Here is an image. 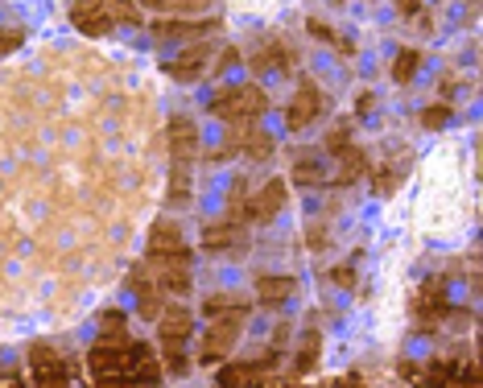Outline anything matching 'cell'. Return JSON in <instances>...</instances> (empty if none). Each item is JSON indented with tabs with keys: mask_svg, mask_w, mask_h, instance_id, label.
I'll return each mask as SVG.
<instances>
[{
	"mask_svg": "<svg viewBox=\"0 0 483 388\" xmlns=\"http://www.w3.org/2000/svg\"><path fill=\"white\" fill-rule=\"evenodd\" d=\"M331 388H363V380L360 376H343V380H335Z\"/></svg>",
	"mask_w": 483,
	"mask_h": 388,
	"instance_id": "ab89813d",
	"label": "cell"
},
{
	"mask_svg": "<svg viewBox=\"0 0 483 388\" xmlns=\"http://www.w3.org/2000/svg\"><path fill=\"white\" fill-rule=\"evenodd\" d=\"M145 273L161 293H186L191 290V252H149Z\"/></svg>",
	"mask_w": 483,
	"mask_h": 388,
	"instance_id": "277c9868",
	"label": "cell"
},
{
	"mask_svg": "<svg viewBox=\"0 0 483 388\" xmlns=\"http://www.w3.org/2000/svg\"><path fill=\"white\" fill-rule=\"evenodd\" d=\"M293 66V46H285L281 37H269L265 46L253 54V71L269 74V71H290Z\"/></svg>",
	"mask_w": 483,
	"mask_h": 388,
	"instance_id": "9a60e30c",
	"label": "cell"
},
{
	"mask_svg": "<svg viewBox=\"0 0 483 388\" xmlns=\"http://www.w3.org/2000/svg\"><path fill=\"white\" fill-rule=\"evenodd\" d=\"M236 62H240V50H236V46H223V50H219V62H215V71H231Z\"/></svg>",
	"mask_w": 483,
	"mask_h": 388,
	"instance_id": "8d00e7d4",
	"label": "cell"
},
{
	"mask_svg": "<svg viewBox=\"0 0 483 388\" xmlns=\"http://www.w3.org/2000/svg\"><path fill=\"white\" fill-rule=\"evenodd\" d=\"M206 58H211V46H206V42H194V46L182 50L174 62H166V74L178 79V83H191V79H199V74L206 71Z\"/></svg>",
	"mask_w": 483,
	"mask_h": 388,
	"instance_id": "8fae6325",
	"label": "cell"
},
{
	"mask_svg": "<svg viewBox=\"0 0 483 388\" xmlns=\"http://www.w3.org/2000/svg\"><path fill=\"white\" fill-rule=\"evenodd\" d=\"M99 343L104 347H129V318L121 310H104L99 314Z\"/></svg>",
	"mask_w": 483,
	"mask_h": 388,
	"instance_id": "ffe728a7",
	"label": "cell"
},
{
	"mask_svg": "<svg viewBox=\"0 0 483 388\" xmlns=\"http://www.w3.org/2000/svg\"><path fill=\"white\" fill-rule=\"evenodd\" d=\"M323 108H326L323 91H318V87L306 79V83L298 87V96L290 99V112H285V128H290V133H302L306 124H315L318 116H323Z\"/></svg>",
	"mask_w": 483,
	"mask_h": 388,
	"instance_id": "8992f818",
	"label": "cell"
},
{
	"mask_svg": "<svg viewBox=\"0 0 483 388\" xmlns=\"http://www.w3.org/2000/svg\"><path fill=\"white\" fill-rule=\"evenodd\" d=\"M261 364H223V372L215 376V388H244Z\"/></svg>",
	"mask_w": 483,
	"mask_h": 388,
	"instance_id": "d4e9b609",
	"label": "cell"
},
{
	"mask_svg": "<svg viewBox=\"0 0 483 388\" xmlns=\"http://www.w3.org/2000/svg\"><path fill=\"white\" fill-rule=\"evenodd\" d=\"M339 158V178H335V186H351L355 178H363L368 174V153H363L360 145H347L343 153H335Z\"/></svg>",
	"mask_w": 483,
	"mask_h": 388,
	"instance_id": "d6986e66",
	"label": "cell"
},
{
	"mask_svg": "<svg viewBox=\"0 0 483 388\" xmlns=\"http://www.w3.org/2000/svg\"><path fill=\"white\" fill-rule=\"evenodd\" d=\"M331 281H335V285H347V290H355V273H351V268H335V273H331Z\"/></svg>",
	"mask_w": 483,
	"mask_h": 388,
	"instance_id": "f35d334b",
	"label": "cell"
},
{
	"mask_svg": "<svg viewBox=\"0 0 483 388\" xmlns=\"http://www.w3.org/2000/svg\"><path fill=\"white\" fill-rule=\"evenodd\" d=\"M298 293V277H261L256 281V302L261 306H281Z\"/></svg>",
	"mask_w": 483,
	"mask_h": 388,
	"instance_id": "e0dca14e",
	"label": "cell"
},
{
	"mask_svg": "<svg viewBox=\"0 0 483 388\" xmlns=\"http://www.w3.org/2000/svg\"><path fill=\"white\" fill-rule=\"evenodd\" d=\"M158 335H161V347H182L191 339V310L186 306H166L158 314Z\"/></svg>",
	"mask_w": 483,
	"mask_h": 388,
	"instance_id": "7c38bea8",
	"label": "cell"
},
{
	"mask_svg": "<svg viewBox=\"0 0 483 388\" xmlns=\"http://www.w3.org/2000/svg\"><path fill=\"white\" fill-rule=\"evenodd\" d=\"M244 244V231L231 223V219H223V223H211V228L203 231V248L206 252H223V248H240Z\"/></svg>",
	"mask_w": 483,
	"mask_h": 388,
	"instance_id": "ac0fdd59",
	"label": "cell"
},
{
	"mask_svg": "<svg viewBox=\"0 0 483 388\" xmlns=\"http://www.w3.org/2000/svg\"><path fill=\"white\" fill-rule=\"evenodd\" d=\"M290 388H302V384H290Z\"/></svg>",
	"mask_w": 483,
	"mask_h": 388,
	"instance_id": "7bdbcfd3",
	"label": "cell"
},
{
	"mask_svg": "<svg viewBox=\"0 0 483 388\" xmlns=\"http://www.w3.org/2000/svg\"><path fill=\"white\" fill-rule=\"evenodd\" d=\"M87 368H91V376H129V347H104L96 343L91 355H87Z\"/></svg>",
	"mask_w": 483,
	"mask_h": 388,
	"instance_id": "4fadbf2b",
	"label": "cell"
},
{
	"mask_svg": "<svg viewBox=\"0 0 483 388\" xmlns=\"http://www.w3.org/2000/svg\"><path fill=\"white\" fill-rule=\"evenodd\" d=\"M133 293H136V310H141V318H149V322H158V314L166 310L161 306V290L149 281L145 265H136L133 268Z\"/></svg>",
	"mask_w": 483,
	"mask_h": 388,
	"instance_id": "2e32d148",
	"label": "cell"
},
{
	"mask_svg": "<svg viewBox=\"0 0 483 388\" xmlns=\"http://www.w3.org/2000/svg\"><path fill=\"white\" fill-rule=\"evenodd\" d=\"M21 42H25L21 29H0V58L12 54V50H21Z\"/></svg>",
	"mask_w": 483,
	"mask_h": 388,
	"instance_id": "e575fe53",
	"label": "cell"
},
{
	"mask_svg": "<svg viewBox=\"0 0 483 388\" xmlns=\"http://www.w3.org/2000/svg\"><path fill=\"white\" fill-rule=\"evenodd\" d=\"M203 310L215 318V314H223V310H248V302H244V298H236V293H211Z\"/></svg>",
	"mask_w": 483,
	"mask_h": 388,
	"instance_id": "f546056e",
	"label": "cell"
},
{
	"mask_svg": "<svg viewBox=\"0 0 483 388\" xmlns=\"http://www.w3.org/2000/svg\"><path fill=\"white\" fill-rule=\"evenodd\" d=\"M169 136V158L174 161H194V153H199V128H194L191 116H174L166 128Z\"/></svg>",
	"mask_w": 483,
	"mask_h": 388,
	"instance_id": "9c48e42d",
	"label": "cell"
},
{
	"mask_svg": "<svg viewBox=\"0 0 483 388\" xmlns=\"http://www.w3.org/2000/svg\"><path fill=\"white\" fill-rule=\"evenodd\" d=\"M71 21H74V29L87 37H108L112 29H116V21H112L108 9H104V0H74Z\"/></svg>",
	"mask_w": 483,
	"mask_h": 388,
	"instance_id": "ba28073f",
	"label": "cell"
},
{
	"mask_svg": "<svg viewBox=\"0 0 483 388\" xmlns=\"http://www.w3.org/2000/svg\"><path fill=\"white\" fill-rule=\"evenodd\" d=\"M347 145H351V124L343 120V124H335V128L326 133V153L335 158V153H343V149H347Z\"/></svg>",
	"mask_w": 483,
	"mask_h": 388,
	"instance_id": "4dcf8cb0",
	"label": "cell"
},
{
	"mask_svg": "<svg viewBox=\"0 0 483 388\" xmlns=\"http://www.w3.org/2000/svg\"><path fill=\"white\" fill-rule=\"evenodd\" d=\"M417 66H422V54H417V50H401L397 62H393V79H397V83H409L413 74H417Z\"/></svg>",
	"mask_w": 483,
	"mask_h": 388,
	"instance_id": "4316f807",
	"label": "cell"
},
{
	"mask_svg": "<svg viewBox=\"0 0 483 388\" xmlns=\"http://www.w3.org/2000/svg\"><path fill=\"white\" fill-rule=\"evenodd\" d=\"M459 314L455 306H450V298H447V281L442 277H430L422 285V290L413 293V318H417V330H438L442 322H450V318Z\"/></svg>",
	"mask_w": 483,
	"mask_h": 388,
	"instance_id": "3957f363",
	"label": "cell"
},
{
	"mask_svg": "<svg viewBox=\"0 0 483 388\" xmlns=\"http://www.w3.org/2000/svg\"><path fill=\"white\" fill-rule=\"evenodd\" d=\"M149 252H191L186 240H182V231L174 223H153L149 231Z\"/></svg>",
	"mask_w": 483,
	"mask_h": 388,
	"instance_id": "44dd1931",
	"label": "cell"
},
{
	"mask_svg": "<svg viewBox=\"0 0 483 388\" xmlns=\"http://www.w3.org/2000/svg\"><path fill=\"white\" fill-rule=\"evenodd\" d=\"M244 318H248V310H223V314H215V322L203 335V347H199V364H223L236 352V343L244 335Z\"/></svg>",
	"mask_w": 483,
	"mask_h": 388,
	"instance_id": "7a4b0ae2",
	"label": "cell"
},
{
	"mask_svg": "<svg viewBox=\"0 0 483 388\" xmlns=\"http://www.w3.org/2000/svg\"><path fill=\"white\" fill-rule=\"evenodd\" d=\"M269 112V96L256 83H240L219 91V99H211V116H219L223 124H253Z\"/></svg>",
	"mask_w": 483,
	"mask_h": 388,
	"instance_id": "6da1fadb",
	"label": "cell"
},
{
	"mask_svg": "<svg viewBox=\"0 0 483 388\" xmlns=\"http://www.w3.org/2000/svg\"><path fill=\"white\" fill-rule=\"evenodd\" d=\"M397 9L409 17V21L422 25V34H430V12L422 9V0H397Z\"/></svg>",
	"mask_w": 483,
	"mask_h": 388,
	"instance_id": "1f68e13d",
	"label": "cell"
},
{
	"mask_svg": "<svg viewBox=\"0 0 483 388\" xmlns=\"http://www.w3.org/2000/svg\"><path fill=\"white\" fill-rule=\"evenodd\" d=\"M0 388H25V384L17 376H4V380H0Z\"/></svg>",
	"mask_w": 483,
	"mask_h": 388,
	"instance_id": "60d3db41",
	"label": "cell"
},
{
	"mask_svg": "<svg viewBox=\"0 0 483 388\" xmlns=\"http://www.w3.org/2000/svg\"><path fill=\"white\" fill-rule=\"evenodd\" d=\"M104 9H108V17H112V21L141 25V9H136V0H104Z\"/></svg>",
	"mask_w": 483,
	"mask_h": 388,
	"instance_id": "83f0119b",
	"label": "cell"
},
{
	"mask_svg": "<svg viewBox=\"0 0 483 388\" xmlns=\"http://www.w3.org/2000/svg\"><path fill=\"white\" fill-rule=\"evenodd\" d=\"M318 352H323V330H306L302 347H298V360H293V372H310L318 364Z\"/></svg>",
	"mask_w": 483,
	"mask_h": 388,
	"instance_id": "cb8c5ba5",
	"label": "cell"
},
{
	"mask_svg": "<svg viewBox=\"0 0 483 388\" xmlns=\"http://www.w3.org/2000/svg\"><path fill=\"white\" fill-rule=\"evenodd\" d=\"M306 29H310V34H315L318 42H335V46H339L335 29H331V25H326V21H318V17H310V21H306Z\"/></svg>",
	"mask_w": 483,
	"mask_h": 388,
	"instance_id": "d590c367",
	"label": "cell"
},
{
	"mask_svg": "<svg viewBox=\"0 0 483 388\" xmlns=\"http://www.w3.org/2000/svg\"><path fill=\"white\" fill-rule=\"evenodd\" d=\"M422 128H430V133H438V128H447L450 120H455V108L450 104H430V108H422Z\"/></svg>",
	"mask_w": 483,
	"mask_h": 388,
	"instance_id": "484cf974",
	"label": "cell"
},
{
	"mask_svg": "<svg viewBox=\"0 0 483 388\" xmlns=\"http://www.w3.org/2000/svg\"><path fill=\"white\" fill-rule=\"evenodd\" d=\"M293 186H323V166L318 161H310V158H302L298 166H293Z\"/></svg>",
	"mask_w": 483,
	"mask_h": 388,
	"instance_id": "f1b7e54d",
	"label": "cell"
},
{
	"mask_svg": "<svg viewBox=\"0 0 483 388\" xmlns=\"http://www.w3.org/2000/svg\"><path fill=\"white\" fill-rule=\"evenodd\" d=\"M285 198H290L285 178H273V182H265V190L253 194V198L244 203V219H248V223H269V219H277V211L285 206Z\"/></svg>",
	"mask_w": 483,
	"mask_h": 388,
	"instance_id": "52a82bcc",
	"label": "cell"
},
{
	"mask_svg": "<svg viewBox=\"0 0 483 388\" xmlns=\"http://www.w3.org/2000/svg\"><path fill=\"white\" fill-rule=\"evenodd\" d=\"M240 149H244V158L269 161V158H273V149H277V141H273L269 133H261V128H248V133L240 136Z\"/></svg>",
	"mask_w": 483,
	"mask_h": 388,
	"instance_id": "7402d4cb",
	"label": "cell"
},
{
	"mask_svg": "<svg viewBox=\"0 0 483 388\" xmlns=\"http://www.w3.org/2000/svg\"><path fill=\"white\" fill-rule=\"evenodd\" d=\"M161 360H166V372H174V376H182V372L191 368V360H186L182 347H161Z\"/></svg>",
	"mask_w": 483,
	"mask_h": 388,
	"instance_id": "d6a6232c",
	"label": "cell"
},
{
	"mask_svg": "<svg viewBox=\"0 0 483 388\" xmlns=\"http://www.w3.org/2000/svg\"><path fill=\"white\" fill-rule=\"evenodd\" d=\"M269 368H273V360H261V368L248 376V384H244V388H277V384H273V376H269Z\"/></svg>",
	"mask_w": 483,
	"mask_h": 388,
	"instance_id": "836d02e7",
	"label": "cell"
},
{
	"mask_svg": "<svg viewBox=\"0 0 483 388\" xmlns=\"http://www.w3.org/2000/svg\"><path fill=\"white\" fill-rule=\"evenodd\" d=\"M169 206L191 203V161H174V174H169Z\"/></svg>",
	"mask_w": 483,
	"mask_h": 388,
	"instance_id": "603a6c76",
	"label": "cell"
},
{
	"mask_svg": "<svg viewBox=\"0 0 483 388\" xmlns=\"http://www.w3.org/2000/svg\"><path fill=\"white\" fill-rule=\"evenodd\" d=\"M211 29H219L215 17H206V21H153L158 42H203Z\"/></svg>",
	"mask_w": 483,
	"mask_h": 388,
	"instance_id": "30bf717a",
	"label": "cell"
},
{
	"mask_svg": "<svg viewBox=\"0 0 483 388\" xmlns=\"http://www.w3.org/2000/svg\"><path fill=\"white\" fill-rule=\"evenodd\" d=\"M145 9H166V0H141Z\"/></svg>",
	"mask_w": 483,
	"mask_h": 388,
	"instance_id": "b9f144b4",
	"label": "cell"
},
{
	"mask_svg": "<svg viewBox=\"0 0 483 388\" xmlns=\"http://www.w3.org/2000/svg\"><path fill=\"white\" fill-rule=\"evenodd\" d=\"M129 376L136 380V384H158L161 380V360L153 355V347H145V343H129Z\"/></svg>",
	"mask_w": 483,
	"mask_h": 388,
	"instance_id": "5bb4252c",
	"label": "cell"
},
{
	"mask_svg": "<svg viewBox=\"0 0 483 388\" xmlns=\"http://www.w3.org/2000/svg\"><path fill=\"white\" fill-rule=\"evenodd\" d=\"M96 388H141L133 376H99Z\"/></svg>",
	"mask_w": 483,
	"mask_h": 388,
	"instance_id": "74e56055",
	"label": "cell"
},
{
	"mask_svg": "<svg viewBox=\"0 0 483 388\" xmlns=\"http://www.w3.org/2000/svg\"><path fill=\"white\" fill-rule=\"evenodd\" d=\"M29 380H34V388H66V364L50 343L29 347Z\"/></svg>",
	"mask_w": 483,
	"mask_h": 388,
	"instance_id": "5b68a950",
	"label": "cell"
}]
</instances>
